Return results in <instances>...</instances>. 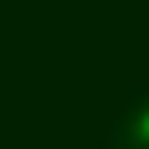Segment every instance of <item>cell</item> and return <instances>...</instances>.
Returning <instances> with one entry per match:
<instances>
[{
    "label": "cell",
    "mask_w": 149,
    "mask_h": 149,
    "mask_svg": "<svg viewBox=\"0 0 149 149\" xmlns=\"http://www.w3.org/2000/svg\"><path fill=\"white\" fill-rule=\"evenodd\" d=\"M102 149H149V88L126 102V112L116 116Z\"/></svg>",
    "instance_id": "6da1fadb"
}]
</instances>
